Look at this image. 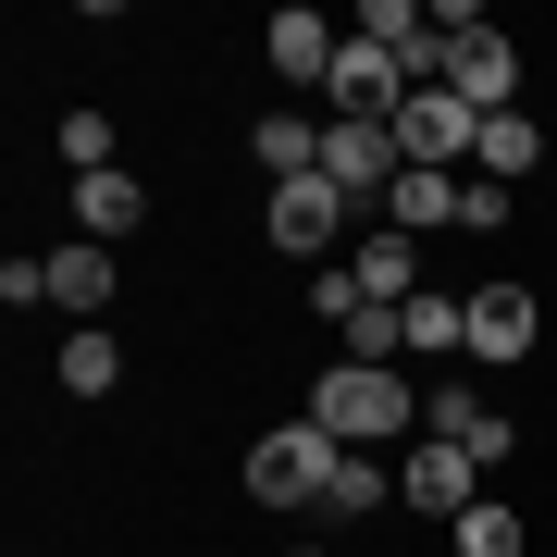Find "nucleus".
<instances>
[{
    "instance_id": "obj_22",
    "label": "nucleus",
    "mask_w": 557,
    "mask_h": 557,
    "mask_svg": "<svg viewBox=\"0 0 557 557\" xmlns=\"http://www.w3.org/2000/svg\"><path fill=\"white\" fill-rule=\"evenodd\" d=\"M50 372H62V397H112V384H124V335H100V322H87V335H62Z\"/></svg>"
},
{
    "instance_id": "obj_4",
    "label": "nucleus",
    "mask_w": 557,
    "mask_h": 557,
    "mask_svg": "<svg viewBox=\"0 0 557 557\" xmlns=\"http://www.w3.org/2000/svg\"><path fill=\"white\" fill-rule=\"evenodd\" d=\"M384 137H397V161H409V174H458V161H471V137H483V112L458 100V87H409Z\"/></svg>"
},
{
    "instance_id": "obj_11",
    "label": "nucleus",
    "mask_w": 557,
    "mask_h": 557,
    "mask_svg": "<svg viewBox=\"0 0 557 557\" xmlns=\"http://www.w3.org/2000/svg\"><path fill=\"white\" fill-rule=\"evenodd\" d=\"M322 100H335V124H397L409 75H397V62H384L372 38H347V50H335V87H322Z\"/></svg>"
},
{
    "instance_id": "obj_19",
    "label": "nucleus",
    "mask_w": 557,
    "mask_h": 557,
    "mask_svg": "<svg viewBox=\"0 0 557 557\" xmlns=\"http://www.w3.org/2000/svg\"><path fill=\"white\" fill-rule=\"evenodd\" d=\"M137 223H149V186H137V174H87V186H75V236L112 248V236H137Z\"/></svg>"
},
{
    "instance_id": "obj_21",
    "label": "nucleus",
    "mask_w": 557,
    "mask_h": 557,
    "mask_svg": "<svg viewBox=\"0 0 557 557\" xmlns=\"http://www.w3.org/2000/svg\"><path fill=\"white\" fill-rule=\"evenodd\" d=\"M384 223H397V236H458V174H397Z\"/></svg>"
},
{
    "instance_id": "obj_23",
    "label": "nucleus",
    "mask_w": 557,
    "mask_h": 557,
    "mask_svg": "<svg viewBox=\"0 0 557 557\" xmlns=\"http://www.w3.org/2000/svg\"><path fill=\"white\" fill-rule=\"evenodd\" d=\"M446 545L458 557H520V545H533V533H520V496H483L471 520H446Z\"/></svg>"
},
{
    "instance_id": "obj_16",
    "label": "nucleus",
    "mask_w": 557,
    "mask_h": 557,
    "mask_svg": "<svg viewBox=\"0 0 557 557\" xmlns=\"http://www.w3.org/2000/svg\"><path fill=\"white\" fill-rule=\"evenodd\" d=\"M50 149H62V174H75V186H87V174H124V124H112L100 100L62 112V124H50Z\"/></svg>"
},
{
    "instance_id": "obj_3",
    "label": "nucleus",
    "mask_w": 557,
    "mask_h": 557,
    "mask_svg": "<svg viewBox=\"0 0 557 557\" xmlns=\"http://www.w3.org/2000/svg\"><path fill=\"white\" fill-rule=\"evenodd\" d=\"M260 236H273L285 260H310V273H322V260H347V248H359V199H335L322 174L260 186Z\"/></svg>"
},
{
    "instance_id": "obj_10",
    "label": "nucleus",
    "mask_w": 557,
    "mask_h": 557,
    "mask_svg": "<svg viewBox=\"0 0 557 557\" xmlns=\"http://www.w3.org/2000/svg\"><path fill=\"white\" fill-rule=\"evenodd\" d=\"M335 50H347V25H322L310 0H285V13L260 25V62H273L285 87H335Z\"/></svg>"
},
{
    "instance_id": "obj_6",
    "label": "nucleus",
    "mask_w": 557,
    "mask_h": 557,
    "mask_svg": "<svg viewBox=\"0 0 557 557\" xmlns=\"http://www.w3.org/2000/svg\"><path fill=\"white\" fill-rule=\"evenodd\" d=\"M545 347V298L520 273H496V285H471V359L483 372H520V359Z\"/></svg>"
},
{
    "instance_id": "obj_5",
    "label": "nucleus",
    "mask_w": 557,
    "mask_h": 557,
    "mask_svg": "<svg viewBox=\"0 0 557 557\" xmlns=\"http://www.w3.org/2000/svg\"><path fill=\"white\" fill-rule=\"evenodd\" d=\"M397 508H409V520H471V508H483V471H471V446H446V434H409V458H397Z\"/></svg>"
},
{
    "instance_id": "obj_14",
    "label": "nucleus",
    "mask_w": 557,
    "mask_h": 557,
    "mask_svg": "<svg viewBox=\"0 0 557 557\" xmlns=\"http://www.w3.org/2000/svg\"><path fill=\"white\" fill-rule=\"evenodd\" d=\"M347 273H359V298H372V310H409V298H421V236L372 223V236L347 248Z\"/></svg>"
},
{
    "instance_id": "obj_8",
    "label": "nucleus",
    "mask_w": 557,
    "mask_h": 557,
    "mask_svg": "<svg viewBox=\"0 0 557 557\" xmlns=\"http://www.w3.org/2000/svg\"><path fill=\"white\" fill-rule=\"evenodd\" d=\"M421 434H446V446H471V471H483V483H496L508 458H520V421H508V409H483L471 384H434V397H421Z\"/></svg>"
},
{
    "instance_id": "obj_18",
    "label": "nucleus",
    "mask_w": 557,
    "mask_h": 557,
    "mask_svg": "<svg viewBox=\"0 0 557 557\" xmlns=\"http://www.w3.org/2000/svg\"><path fill=\"white\" fill-rule=\"evenodd\" d=\"M409 359H471V285H421L409 298Z\"/></svg>"
},
{
    "instance_id": "obj_25",
    "label": "nucleus",
    "mask_w": 557,
    "mask_h": 557,
    "mask_svg": "<svg viewBox=\"0 0 557 557\" xmlns=\"http://www.w3.org/2000/svg\"><path fill=\"white\" fill-rule=\"evenodd\" d=\"M508 223V186H483V174H458V236H496Z\"/></svg>"
},
{
    "instance_id": "obj_1",
    "label": "nucleus",
    "mask_w": 557,
    "mask_h": 557,
    "mask_svg": "<svg viewBox=\"0 0 557 557\" xmlns=\"http://www.w3.org/2000/svg\"><path fill=\"white\" fill-rule=\"evenodd\" d=\"M310 421H322V434H335V446H397V434H421V384L409 372H372V359H322V372H310Z\"/></svg>"
},
{
    "instance_id": "obj_24",
    "label": "nucleus",
    "mask_w": 557,
    "mask_h": 557,
    "mask_svg": "<svg viewBox=\"0 0 557 557\" xmlns=\"http://www.w3.org/2000/svg\"><path fill=\"white\" fill-rule=\"evenodd\" d=\"M359 310H372V298H359V273H347V260H322V273H310V322H322V335H347Z\"/></svg>"
},
{
    "instance_id": "obj_17",
    "label": "nucleus",
    "mask_w": 557,
    "mask_h": 557,
    "mask_svg": "<svg viewBox=\"0 0 557 557\" xmlns=\"http://www.w3.org/2000/svg\"><path fill=\"white\" fill-rule=\"evenodd\" d=\"M533 161H545V124L533 112H483V137H471V174L483 186H520Z\"/></svg>"
},
{
    "instance_id": "obj_7",
    "label": "nucleus",
    "mask_w": 557,
    "mask_h": 557,
    "mask_svg": "<svg viewBox=\"0 0 557 557\" xmlns=\"http://www.w3.org/2000/svg\"><path fill=\"white\" fill-rule=\"evenodd\" d=\"M397 174H409V161H397L384 124H335V112H322V186H335V199L384 211V199H397Z\"/></svg>"
},
{
    "instance_id": "obj_20",
    "label": "nucleus",
    "mask_w": 557,
    "mask_h": 557,
    "mask_svg": "<svg viewBox=\"0 0 557 557\" xmlns=\"http://www.w3.org/2000/svg\"><path fill=\"white\" fill-rule=\"evenodd\" d=\"M384 496H397V471H384L372 446H335V471H322V508H335V520H372Z\"/></svg>"
},
{
    "instance_id": "obj_15",
    "label": "nucleus",
    "mask_w": 557,
    "mask_h": 557,
    "mask_svg": "<svg viewBox=\"0 0 557 557\" xmlns=\"http://www.w3.org/2000/svg\"><path fill=\"white\" fill-rule=\"evenodd\" d=\"M248 161H260V186H298V174H322V124L310 112H260L248 124Z\"/></svg>"
},
{
    "instance_id": "obj_13",
    "label": "nucleus",
    "mask_w": 557,
    "mask_h": 557,
    "mask_svg": "<svg viewBox=\"0 0 557 557\" xmlns=\"http://www.w3.org/2000/svg\"><path fill=\"white\" fill-rule=\"evenodd\" d=\"M38 273H50V310H75V322H100V310H112V285H124L100 236H62V248H38Z\"/></svg>"
},
{
    "instance_id": "obj_2",
    "label": "nucleus",
    "mask_w": 557,
    "mask_h": 557,
    "mask_svg": "<svg viewBox=\"0 0 557 557\" xmlns=\"http://www.w3.org/2000/svg\"><path fill=\"white\" fill-rule=\"evenodd\" d=\"M322 471H335V434H322L310 409L273 421V434H248V458H236L248 508H322Z\"/></svg>"
},
{
    "instance_id": "obj_12",
    "label": "nucleus",
    "mask_w": 557,
    "mask_h": 557,
    "mask_svg": "<svg viewBox=\"0 0 557 557\" xmlns=\"http://www.w3.org/2000/svg\"><path fill=\"white\" fill-rule=\"evenodd\" d=\"M446 87L471 112H520V38H496V25L483 38H446Z\"/></svg>"
},
{
    "instance_id": "obj_9",
    "label": "nucleus",
    "mask_w": 557,
    "mask_h": 557,
    "mask_svg": "<svg viewBox=\"0 0 557 557\" xmlns=\"http://www.w3.org/2000/svg\"><path fill=\"white\" fill-rule=\"evenodd\" d=\"M347 38H372L409 87H446V25H421L409 0H359V13H347Z\"/></svg>"
}]
</instances>
